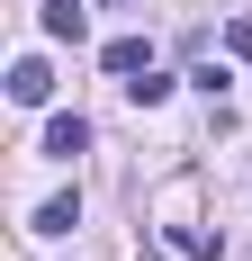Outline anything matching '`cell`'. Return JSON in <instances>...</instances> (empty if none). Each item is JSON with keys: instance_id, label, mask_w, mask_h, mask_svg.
Here are the masks:
<instances>
[{"instance_id": "cell-4", "label": "cell", "mask_w": 252, "mask_h": 261, "mask_svg": "<svg viewBox=\"0 0 252 261\" xmlns=\"http://www.w3.org/2000/svg\"><path fill=\"white\" fill-rule=\"evenodd\" d=\"M45 36L54 45H81V0H45Z\"/></svg>"}, {"instance_id": "cell-2", "label": "cell", "mask_w": 252, "mask_h": 261, "mask_svg": "<svg viewBox=\"0 0 252 261\" xmlns=\"http://www.w3.org/2000/svg\"><path fill=\"white\" fill-rule=\"evenodd\" d=\"M9 99H18V108H45L54 99V72H45V63H9Z\"/></svg>"}, {"instance_id": "cell-5", "label": "cell", "mask_w": 252, "mask_h": 261, "mask_svg": "<svg viewBox=\"0 0 252 261\" xmlns=\"http://www.w3.org/2000/svg\"><path fill=\"white\" fill-rule=\"evenodd\" d=\"M81 225V198H45V207H36V234H72Z\"/></svg>"}, {"instance_id": "cell-7", "label": "cell", "mask_w": 252, "mask_h": 261, "mask_svg": "<svg viewBox=\"0 0 252 261\" xmlns=\"http://www.w3.org/2000/svg\"><path fill=\"white\" fill-rule=\"evenodd\" d=\"M225 45H234V54L252 63V18H234V27H225Z\"/></svg>"}, {"instance_id": "cell-6", "label": "cell", "mask_w": 252, "mask_h": 261, "mask_svg": "<svg viewBox=\"0 0 252 261\" xmlns=\"http://www.w3.org/2000/svg\"><path fill=\"white\" fill-rule=\"evenodd\" d=\"M171 252H180V261H216L225 243H216V234H198V225H171Z\"/></svg>"}, {"instance_id": "cell-3", "label": "cell", "mask_w": 252, "mask_h": 261, "mask_svg": "<svg viewBox=\"0 0 252 261\" xmlns=\"http://www.w3.org/2000/svg\"><path fill=\"white\" fill-rule=\"evenodd\" d=\"M99 63H108L117 81H135V72H153V45H144V36H117V45H108Z\"/></svg>"}, {"instance_id": "cell-1", "label": "cell", "mask_w": 252, "mask_h": 261, "mask_svg": "<svg viewBox=\"0 0 252 261\" xmlns=\"http://www.w3.org/2000/svg\"><path fill=\"white\" fill-rule=\"evenodd\" d=\"M72 153H90V117H45V162H72Z\"/></svg>"}]
</instances>
